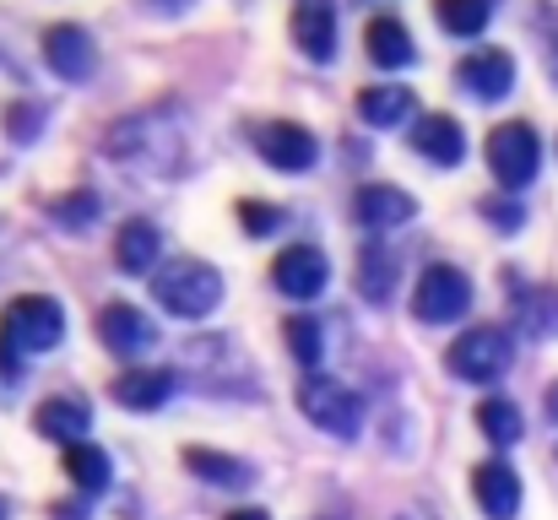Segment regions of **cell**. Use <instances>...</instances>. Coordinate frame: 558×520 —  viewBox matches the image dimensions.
<instances>
[{"label":"cell","mask_w":558,"mask_h":520,"mask_svg":"<svg viewBox=\"0 0 558 520\" xmlns=\"http://www.w3.org/2000/svg\"><path fill=\"white\" fill-rule=\"evenodd\" d=\"M153 299L174 321H206L222 304V277H217V266H206L195 255H180L163 271H153Z\"/></svg>","instance_id":"1"},{"label":"cell","mask_w":558,"mask_h":520,"mask_svg":"<svg viewBox=\"0 0 558 520\" xmlns=\"http://www.w3.org/2000/svg\"><path fill=\"white\" fill-rule=\"evenodd\" d=\"M0 337L16 352H49L65 342V304L49 293H16L0 310Z\"/></svg>","instance_id":"2"},{"label":"cell","mask_w":558,"mask_h":520,"mask_svg":"<svg viewBox=\"0 0 558 520\" xmlns=\"http://www.w3.org/2000/svg\"><path fill=\"white\" fill-rule=\"evenodd\" d=\"M299 412H304L320 434H331V439H353V434L364 428V401H359V390H348V385L331 379V374H310V379L299 385Z\"/></svg>","instance_id":"3"},{"label":"cell","mask_w":558,"mask_h":520,"mask_svg":"<svg viewBox=\"0 0 558 520\" xmlns=\"http://www.w3.org/2000/svg\"><path fill=\"white\" fill-rule=\"evenodd\" d=\"M472 310V277L461 271V266H428L423 277H417V288H412V315L423 321V326H450V321H461Z\"/></svg>","instance_id":"4"},{"label":"cell","mask_w":558,"mask_h":520,"mask_svg":"<svg viewBox=\"0 0 558 520\" xmlns=\"http://www.w3.org/2000/svg\"><path fill=\"white\" fill-rule=\"evenodd\" d=\"M488 169L494 179L505 184V190H526L537 169H543V142H537V131L526 125V120H510V125H499L494 136H488Z\"/></svg>","instance_id":"5"},{"label":"cell","mask_w":558,"mask_h":520,"mask_svg":"<svg viewBox=\"0 0 558 520\" xmlns=\"http://www.w3.org/2000/svg\"><path fill=\"white\" fill-rule=\"evenodd\" d=\"M510 358H515V347H510V337L499 326H472L461 342L450 347V374H461L472 385H494L510 368Z\"/></svg>","instance_id":"6"},{"label":"cell","mask_w":558,"mask_h":520,"mask_svg":"<svg viewBox=\"0 0 558 520\" xmlns=\"http://www.w3.org/2000/svg\"><path fill=\"white\" fill-rule=\"evenodd\" d=\"M255 153H260L271 169L304 173L315 158H320V142H315L304 125H293V120H271V125L255 131Z\"/></svg>","instance_id":"7"},{"label":"cell","mask_w":558,"mask_h":520,"mask_svg":"<svg viewBox=\"0 0 558 520\" xmlns=\"http://www.w3.org/2000/svg\"><path fill=\"white\" fill-rule=\"evenodd\" d=\"M271 282H277V293H288V299H315V293L331 282V266H326L320 250L293 244V250H282V255L271 261Z\"/></svg>","instance_id":"8"},{"label":"cell","mask_w":558,"mask_h":520,"mask_svg":"<svg viewBox=\"0 0 558 520\" xmlns=\"http://www.w3.org/2000/svg\"><path fill=\"white\" fill-rule=\"evenodd\" d=\"M98 337L109 352H120V358H142L147 347H158V326L136 310V304H104V315H98Z\"/></svg>","instance_id":"9"},{"label":"cell","mask_w":558,"mask_h":520,"mask_svg":"<svg viewBox=\"0 0 558 520\" xmlns=\"http://www.w3.org/2000/svg\"><path fill=\"white\" fill-rule=\"evenodd\" d=\"M456 82H461L472 98L499 104V98L515 87V60H510L505 49H477V55H466V60L456 65Z\"/></svg>","instance_id":"10"},{"label":"cell","mask_w":558,"mask_h":520,"mask_svg":"<svg viewBox=\"0 0 558 520\" xmlns=\"http://www.w3.org/2000/svg\"><path fill=\"white\" fill-rule=\"evenodd\" d=\"M353 211H359V222L369 233H390V228H407L417 217V201L407 190H396V184H364L359 201H353Z\"/></svg>","instance_id":"11"},{"label":"cell","mask_w":558,"mask_h":520,"mask_svg":"<svg viewBox=\"0 0 558 520\" xmlns=\"http://www.w3.org/2000/svg\"><path fill=\"white\" fill-rule=\"evenodd\" d=\"M44 60H49L54 76L82 82V76L93 71V38H87V27H76V22H54V27L44 33Z\"/></svg>","instance_id":"12"},{"label":"cell","mask_w":558,"mask_h":520,"mask_svg":"<svg viewBox=\"0 0 558 520\" xmlns=\"http://www.w3.org/2000/svg\"><path fill=\"white\" fill-rule=\"evenodd\" d=\"M33 428L49 439V445H82L87 439V428H93V412H87V401L82 396H49L38 412H33Z\"/></svg>","instance_id":"13"},{"label":"cell","mask_w":558,"mask_h":520,"mask_svg":"<svg viewBox=\"0 0 558 520\" xmlns=\"http://www.w3.org/2000/svg\"><path fill=\"white\" fill-rule=\"evenodd\" d=\"M472 499L483 505L488 520H515V510H521V477H515V467L483 461V467L472 472Z\"/></svg>","instance_id":"14"},{"label":"cell","mask_w":558,"mask_h":520,"mask_svg":"<svg viewBox=\"0 0 558 520\" xmlns=\"http://www.w3.org/2000/svg\"><path fill=\"white\" fill-rule=\"evenodd\" d=\"M293 44L315 65H326L337 55V11H331V0H299L293 5Z\"/></svg>","instance_id":"15"},{"label":"cell","mask_w":558,"mask_h":520,"mask_svg":"<svg viewBox=\"0 0 558 520\" xmlns=\"http://www.w3.org/2000/svg\"><path fill=\"white\" fill-rule=\"evenodd\" d=\"M412 147H417L428 164L456 169V164L466 158V131H461V120H450V114H423L417 131H412Z\"/></svg>","instance_id":"16"},{"label":"cell","mask_w":558,"mask_h":520,"mask_svg":"<svg viewBox=\"0 0 558 520\" xmlns=\"http://www.w3.org/2000/svg\"><path fill=\"white\" fill-rule=\"evenodd\" d=\"M158 250H163V239H158V228H153L147 217H131V222L114 233V266H120L125 277L153 271V266H158Z\"/></svg>","instance_id":"17"},{"label":"cell","mask_w":558,"mask_h":520,"mask_svg":"<svg viewBox=\"0 0 558 520\" xmlns=\"http://www.w3.org/2000/svg\"><path fill=\"white\" fill-rule=\"evenodd\" d=\"M169 396H174V374L169 368H131V374L114 379V401L131 407V412H158Z\"/></svg>","instance_id":"18"},{"label":"cell","mask_w":558,"mask_h":520,"mask_svg":"<svg viewBox=\"0 0 558 520\" xmlns=\"http://www.w3.org/2000/svg\"><path fill=\"white\" fill-rule=\"evenodd\" d=\"M364 44H369V60L379 71H407L412 65V33L396 22V16H374L369 27H364Z\"/></svg>","instance_id":"19"},{"label":"cell","mask_w":558,"mask_h":520,"mask_svg":"<svg viewBox=\"0 0 558 520\" xmlns=\"http://www.w3.org/2000/svg\"><path fill=\"white\" fill-rule=\"evenodd\" d=\"M359 114H364L369 125H379V131H396V125H407V120L417 114V98H412V87H396V82H385V87H364Z\"/></svg>","instance_id":"20"},{"label":"cell","mask_w":558,"mask_h":520,"mask_svg":"<svg viewBox=\"0 0 558 520\" xmlns=\"http://www.w3.org/2000/svg\"><path fill=\"white\" fill-rule=\"evenodd\" d=\"M65 477L76 488H87V494H104L109 477H114V461H109V450H98L93 439H82V445L65 450Z\"/></svg>","instance_id":"21"},{"label":"cell","mask_w":558,"mask_h":520,"mask_svg":"<svg viewBox=\"0 0 558 520\" xmlns=\"http://www.w3.org/2000/svg\"><path fill=\"white\" fill-rule=\"evenodd\" d=\"M185 467L195 477H206V483H217V488H244L250 483V461H239V456H217V450H185Z\"/></svg>","instance_id":"22"},{"label":"cell","mask_w":558,"mask_h":520,"mask_svg":"<svg viewBox=\"0 0 558 520\" xmlns=\"http://www.w3.org/2000/svg\"><path fill=\"white\" fill-rule=\"evenodd\" d=\"M434 16H439V27H445V33L472 38V33H483V27H488L494 5H488V0H434Z\"/></svg>","instance_id":"23"},{"label":"cell","mask_w":558,"mask_h":520,"mask_svg":"<svg viewBox=\"0 0 558 520\" xmlns=\"http://www.w3.org/2000/svg\"><path fill=\"white\" fill-rule=\"evenodd\" d=\"M359 293H364L369 304H385V299L396 293V261H390L379 244H369V250L359 255Z\"/></svg>","instance_id":"24"},{"label":"cell","mask_w":558,"mask_h":520,"mask_svg":"<svg viewBox=\"0 0 558 520\" xmlns=\"http://www.w3.org/2000/svg\"><path fill=\"white\" fill-rule=\"evenodd\" d=\"M477 428H483L494 445H515V439H521V407L494 396V401H483V407H477Z\"/></svg>","instance_id":"25"},{"label":"cell","mask_w":558,"mask_h":520,"mask_svg":"<svg viewBox=\"0 0 558 520\" xmlns=\"http://www.w3.org/2000/svg\"><path fill=\"white\" fill-rule=\"evenodd\" d=\"M49 211H54V222H60V228L82 233L87 222H98V195H93V190H76V195H60Z\"/></svg>","instance_id":"26"},{"label":"cell","mask_w":558,"mask_h":520,"mask_svg":"<svg viewBox=\"0 0 558 520\" xmlns=\"http://www.w3.org/2000/svg\"><path fill=\"white\" fill-rule=\"evenodd\" d=\"M515 310H521V326H526L532 337H548V331H558V299H554V293H526Z\"/></svg>","instance_id":"27"},{"label":"cell","mask_w":558,"mask_h":520,"mask_svg":"<svg viewBox=\"0 0 558 520\" xmlns=\"http://www.w3.org/2000/svg\"><path fill=\"white\" fill-rule=\"evenodd\" d=\"M282 337H288V352L299 358V363H320V326L315 321H304V315H293L288 326H282Z\"/></svg>","instance_id":"28"},{"label":"cell","mask_w":558,"mask_h":520,"mask_svg":"<svg viewBox=\"0 0 558 520\" xmlns=\"http://www.w3.org/2000/svg\"><path fill=\"white\" fill-rule=\"evenodd\" d=\"M239 222H244L250 239H266V233H277L282 211H277L271 201H239Z\"/></svg>","instance_id":"29"},{"label":"cell","mask_w":558,"mask_h":520,"mask_svg":"<svg viewBox=\"0 0 558 520\" xmlns=\"http://www.w3.org/2000/svg\"><path fill=\"white\" fill-rule=\"evenodd\" d=\"M537 27H543V60H548V76L558 82V5L537 11Z\"/></svg>","instance_id":"30"},{"label":"cell","mask_w":558,"mask_h":520,"mask_svg":"<svg viewBox=\"0 0 558 520\" xmlns=\"http://www.w3.org/2000/svg\"><path fill=\"white\" fill-rule=\"evenodd\" d=\"M488 217H494V228H499V233H515V228H521V211H515L510 201H494V206H488Z\"/></svg>","instance_id":"31"},{"label":"cell","mask_w":558,"mask_h":520,"mask_svg":"<svg viewBox=\"0 0 558 520\" xmlns=\"http://www.w3.org/2000/svg\"><path fill=\"white\" fill-rule=\"evenodd\" d=\"M228 520H271V516H266V510H233Z\"/></svg>","instance_id":"32"},{"label":"cell","mask_w":558,"mask_h":520,"mask_svg":"<svg viewBox=\"0 0 558 520\" xmlns=\"http://www.w3.org/2000/svg\"><path fill=\"white\" fill-rule=\"evenodd\" d=\"M554 418H558V385H554Z\"/></svg>","instance_id":"33"},{"label":"cell","mask_w":558,"mask_h":520,"mask_svg":"<svg viewBox=\"0 0 558 520\" xmlns=\"http://www.w3.org/2000/svg\"><path fill=\"white\" fill-rule=\"evenodd\" d=\"M0 520H5V499H0Z\"/></svg>","instance_id":"34"},{"label":"cell","mask_w":558,"mask_h":520,"mask_svg":"<svg viewBox=\"0 0 558 520\" xmlns=\"http://www.w3.org/2000/svg\"><path fill=\"white\" fill-rule=\"evenodd\" d=\"M169 5H190V0H169Z\"/></svg>","instance_id":"35"}]
</instances>
